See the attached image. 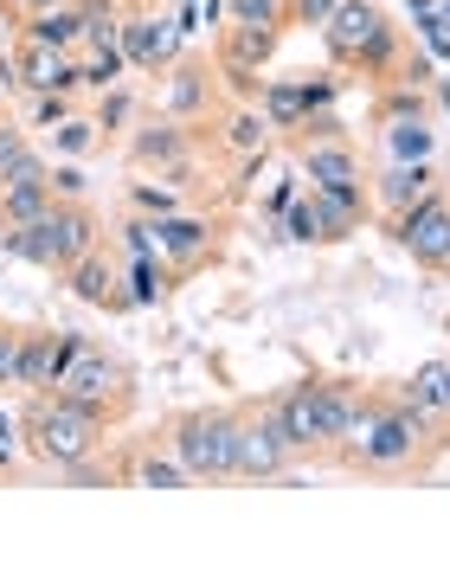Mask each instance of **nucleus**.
Masks as SVG:
<instances>
[{"mask_svg": "<svg viewBox=\"0 0 450 566\" xmlns=\"http://www.w3.org/2000/svg\"><path fill=\"white\" fill-rule=\"evenodd\" d=\"M13 71H20V91H77V59L59 45H39V39H13Z\"/></svg>", "mask_w": 450, "mask_h": 566, "instance_id": "ddd939ff", "label": "nucleus"}, {"mask_svg": "<svg viewBox=\"0 0 450 566\" xmlns=\"http://www.w3.org/2000/svg\"><path fill=\"white\" fill-rule=\"evenodd\" d=\"M386 129V155L393 161H431V148H438V129H431V116L412 109V116H380Z\"/></svg>", "mask_w": 450, "mask_h": 566, "instance_id": "a878e982", "label": "nucleus"}, {"mask_svg": "<svg viewBox=\"0 0 450 566\" xmlns=\"http://www.w3.org/2000/svg\"><path fill=\"white\" fill-rule=\"evenodd\" d=\"M431 187H438V168H431V161H393L380 175V187H374V207L393 219V212H406L418 193H431Z\"/></svg>", "mask_w": 450, "mask_h": 566, "instance_id": "5701e85b", "label": "nucleus"}, {"mask_svg": "<svg viewBox=\"0 0 450 566\" xmlns=\"http://www.w3.org/2000/svg\"><path fill=\"white\" fill-rule=\"evenodd\" d=\"M129 200H136V212H148V219H168V212H180V193H174V180H136L129 187Z\"/></svg>", "mask_w": 450, "mask_h": 566, "instance_id": "f704fd0d", "label": "nucleus"}, {"mask_svg": "<svg viewBox=\"0 0 450 566\" xmlns=\"http://www.w3.org/2000/svg\"><path fill=\"white\" fill-rule=\"evenodd\" d=\"M155 239H161V258H168L174 277H187V271H200L219 258V226L200 219V212H168V219H155Z\"/></svg>", "mask_w": 450, "mask_h": 566, "instance_id": "9b49d317", "label": "nucleus"}, {"mask_svg": "<svg viewBox=\"0 0 450 566\" xmlns=\"http://www.w3.org/2000/svg\"><path fill=\"white\" fill-rule=\"evenodd\" d=\"M123 245H129V258H161V239H155V219L148 212L123 226Z\"/></svg>", "mask_w": 450, "mask_h": 566, "instance_id": "4c0bfd02", "label": "nucleus"}, {"mask_svg": "<svg viewBox=\"0 0 450 566\" xmlns=\"http://www.w3.org/2000/svg\"><path fill=\"white\" fill-rule=\"evenodd\" d=\"M84 193H91V180H84V168H77V161L52 168V200H84Z\"/></svg>", "mask_w": 450, "mask_h": 566, "instance_id": "58836bf2", "label": "nucleus"}, {"mask_svg": "<svg viewBox=\"0 0 450 566\" xmlns=\"http://www.w3.org/2000/svg\"><path fill=\"white\" fill-rule=\"evenodd\" d=\"M278 27H226V45H219V71H226V84L239 91V97H258L264 91V77H258V65L278 52Z\"/></svg>", "mask_w": 450, "mask_h": 566, "instance_id": "f8f14e48", "label": "nucleus"}, {"mask_svg": "<svg viewBox=\"0 0 450 566\" xmlns=\"http://www.w3.org/2000/svg\"><path fill=\"white\" fill-rule=\"evenodd\" d=\"M7 45H13V27H7V20H0V52H7Z\"/></svg>", "mask_w": 450, "mask_h": 566, "instance_id": "c03bdc74", "label": "nucleus"}, {"mask_svg": "<svg viewBox=\"0 0 450 566\" xmlns=\"http://www.w3.org/2000/svg\"><path fill=\"white\" fill-rule=\"evenodd\" d=\"M0 251L20 258V264H33V271H59V226H52V212H39L27 226L0 232Z\"/></svg>", "mask_w": 450, "mask_h": 566, "instance_id": "4be33fe9", "label": "nucleus"}, {"mask_svg": "<svg viewBox=\"0 0 450 566\" xmlns=\"http://www.w3.org/2000/svg\"><path fill=\"white\" fill-rule=\"evenodd\" d=\"M20 180H52V161L27 142L20 123L0 116V187H20Z\"/></svg>", "mask_w": 450, "mask_h": 566, "instance_id": "b1692460", "label": "nucleus"}, {"mask_svg": "<svg viewBox=\"0 0 450 566\" xmlns=\"http://www.w3.org/2000/svg\"><path fill=\"white\" fill-rule=\"evenodd\" d=\"M335 7H342V0H290V20H303V27H328Z\"/></svg>", "mask_w": 450, "mask_h": 566, "instance_id": "a19ab883", "label": "nucleus"}, {"mask_svg": "<svg viewBox=\"0 0 450 566\" xmlns=\"http://www.w3.org/2000/svg\"><path fill=\"white\" fill-rule=\"evenodd\" d=\"M20 39L59 45V52L84 45V13H77V0H65V7H45V13H27V20H20Z\"/></svg>", "mask_w": 450, "mask_h": 566, "instance_id": "bb28decb", "label": "nucleus"}, {"mask_svg": "<svg viewBox=\"0 0 450 566\" xmlns=\"http://www.w3.org/2000/svg\"><path fill=\"white\" fill-rule=\"evenodd\" d=\"M52 392H65V399H77V406H91L104 424H116L123 412H129V367L84 335V342H77V354H71V367L59 374V387H52Z\"/></svg>", "mask_w": 450, "mask_h": 566, "instance_id": "39448f33", "label": "nucleus"}, {"mask_svg": "<svg viewBox=\"0 0 450 566\" xmlns=\"http://www.w3.org/2000/svg\"><path fill=\"white\" fill-rule=\"evenodd\" d=\"M20 13H45V7H65V0H13Z\"/></svg>", "mask_w": 450, "mask_h": 566, "instance_id": "37998d69", "label": "nucleus"}, {"mask_svg": "<svg viewBox=\"0 0 450 566\" xmlns=\"http://www.w3.org/2000/svg\"><path fill=\"white\" fill-rule=\"evenodd\" d=\"M129 109H136L129 84H109V91H104V104H97V129H104V136H116V129L129 123Z\"/></svg>", "mask_w": 450, "mask_h": 566, "instance_id": "c9c22d12", "label": "nucleus"}, {"mask_svg": "<svg viewBox=\"0 0 450 566\" xmlns=\"http://www.w3.org/2000/svg\"><path fill=\"white\" fill-rule=\"evenodd\" d=\"M123 476L136 483V490H193V476L180 470V458H161V451H136V458L123 463Z\"/></svg>", "mask_w": 450, "mask_h": 566, "instance_id": "cd10ccee", "label": "nucleus"}, {"mask_svg": "<svg viewBox=\"0 0 450 566\" xmlns=\"http://www.w3.org/2000/svg\"><path fill=\"white\" fill-rule=\"evenodd\" d=\"M104 431L109 424L91 406L65 399V392H33L27 412H20V438H27L33 463H45V470H71V463L97 458L104 451Z\"/></svg>", "mask_w": 450, "mask_h": 566, "instance_id": "f03ea898", "label": "nucleus"}, {"mask_svg": "<svg viewBox=\"0 0 450 566\" xmlns=\"http://www.w3.org/2000/svg\"><path fill=\"white\" fill-rule=\"evenodd\" d=\"M39 212H52V180H20V187H0V232L27 226Z\"/></svg>", "mask_w": 450, "mask_h": 566, "instance_id": "c756f323", "label": "nucleus"}, {"mask_svg": "<svg viewBox=\"0 0 450 566\" xmlns=\"http://www.w3.org/2000/svg\"><path fill=\"white\" fill-rule=\"evenodd\" d=\"M310 387H315V412H322V438H328V451H335L347 431L367 419L374 387H360V380H310Z\"/></svg>", "mask_w": 450, "mask_h": 566, "instance_id": "4468645a", "label": "nucleus"}, {"mask_svg": "<svg viewBox=\"0 0 450 566\" xmlns=\"http://www.w3.org/2000/svg\"><path fill=\"white\" fill-rule=\"evenodd\" d=\"M123 59L129 71H168L174 52H180V20H168L161 7H142V13H123Z\"/></svg>", "mask_w": 450, "mask_h": 566, "instance_id": "9d476101", "label": "nucleus"}, {"mask_svg": "<svg viewBox=\"0 0 450 566\" xmlns=\"http://www.w3.org/2000/svg\"><path fill=\"white\" fill-rule=\"evenodd\" d=\"M283 232H290L296 245H328V232H322V212H315V193H310V200L296 193V200L283 207Z\"/></svg>", "mask_w": 450, "mask_h": 566, "instance_id": "72a5a7b5", "label": "nucleus"}, {"mask_svg": "<svg viewBox=\"0 0 450 566\" xmlns=\"http://www.w3.org/2000/svg\"><path fill=\"white\" fill-rule=\"evenodd\" d=\"M322 45H328V59L342 71H360V77H386V71H399V59H406L399 27L386 20L374 0H342L328 13V27H322Z\"/></svg>", "mask_w": 450, "mask_h": 566, "instance_id": "7ed1b4c3", "label": "nucleus"}, {"mask_svg": "<svg viewBox=\"0 0 450 566\" xmlns=\"http://www.w3.org/2000/svg\"><path fill=\"white\" fill-rule=\"evenodd\" d=\"M52 136V155H65V161H84L97 142H104V129H97V116H65L59 129H45Z\"/></svg>", "mask_w": 450, "mask_h": 566, "instance_id": "473e14b6", "label": "nucleus"}, {"mask_svg": "<svg viewBox=\"0 0 450 566\" xmlns=\"http://www.w3.org/2000/svg\"><path fill=\"white\" fill-rule=\"evenodd\" d=\"M77 342H84L77 328H20V367H13V387L52 392L59 387V374L71 367Z\"/></svg>", "mask_w": 450, "mask_h": 566, "instance_id": "1a4fd4ad", "label": "nucleus"}, {"mask_svg": "<svg viewBox=\"0 0 450 566\" xmlns=\"http://www.w3.org/2000/svg\"><path fill=\"white\" fill-rule=\"evenodd\" d=\"M65 116H71V91H39L33 97V123H27V129H59Z\"/></svg>", "mask_w": 450, "mask_h": 566, "instance_id": "e433bc0d", "label": "nucleus"}, {"mask_svg": "<svg viewBox=\"0 0 450 566\" xmlns=\"http://www.w3.org/2000/svg\"><path fill=\"white\" fill-rule=\"evenodd\" d=\"M393 399L412 406V412H425V419H450V360H425V367H412V374L393 387Z\"/></svg>", "mask_w": 450, "mask_h": 566, "instance_id": "412c9836", "label": "nucleus"}, {"mask_svg": "<svg viewBox=\"0 0 450 566\" xmlns=\"http://www.w3.org/2000/svg\"><path fill=\"white\" fill-rule=\"evenodd\" d=\"M386 226H393V245L412 251V264H425V271L450 277V193H444V187L418 193L412 207L393 212Z\"/></svg>", "mask_w": 450, "mask_h": 566, "instance_id": "423d86ee", "label": "nucleus"}, {"mask_svg": "<svg viewBox=\"0 0 450 566\" xmlns=\"http://www.w3.org/2000/svg\"><path fill=\"white\" fill-rule=\"evenodd\" d=\"M296 463V451L283 444V424L278 412H271V399L258 406V412H244L239 424V463H232V476H244V483H271V476H283Z\"/></svg>", "mask_w": 450, "mask_h": 566, "instance_id": "6e6552de", "label": "nucleus"}, {"mask_svg": "<svg viewBox=\"0 0 450 566\" xmlns=\"http://www.w3.org/2000/svg\"><path fill=\"white\" fill-rule=\"evenodd\" d=\"M52 226H59V271L104 245V226H97L91 200H52Z\"/></svg>", "mask_w": 450, "mask_h": 566, "instance_id": "aec40b11", "label": "nucleus"}, {"mask_svg": "<svg viewBox=\"0 0 450 566\" xmlns=\"http://www.w3.org/2000/svg\"><path fill=\"white\" fill-rule=\"evenodd\" d=\"M310 193H315V212H322L328 245L347 239V232H360V226H367V212H374V193H367L360 180H342V187H310Z\"/></svg>", "mask_w": 450, "mask_h": 566, "instance_id": "a211bd4d", "label": "nucleus"}, {"mask_svg": "<svg viewBox=\"0 0 450 566\" xmlns=\"http://www.w3.org/2000/svg\"><path fill=\"white\" fill-rule=\"evenodd\" d=\"M271 412H278L283 424V444L296 451V458H315V451H328V438H322V412H315V387L303 380V387H290L271 399Z\"/></svg>", "mask_w": 450, "mask_h": 566, "instance_id": "2eb2a0df", "label": "nucleus"}, {"mask_svg": "<svg viewBox=\"0 0 450 566\" xmlns=\"http://www.w3.org/2000/svg\"><path fill=\"white\" fill-rule=\"evenodd\" d=\"M258 109L271 116V129H283V136H296L303 123H310V91H303V77H271L264 91H258Z\"/></svg>", "mask_w": 450, "mask_h": 566, "instance_id": "393cba45", "label": "nucleus"}, {"mask_svg": "<svg viewBox=\"0 0 450 566\" xmlns=\"http://www.w3.org/2000/svg\"><path fill=\"white\" fill-rule=\"evenodd\" d=\"M226 148L232 155H264L271 148V116L264 109H232L226 116Z\"/></svg>", "mask_w": 450, "mask_h": 566, "instance_id": "7c9ffc66", "label": "nucleus"}, {"mask_svg": "<svg viewBox=\"0 0 450 566\" xmlns=\"http://www.w3.org/2000/svg\"><path fill=\"white\" fill-rule=\"evenodd\" d=\"M425 20H438V27L450 33V0H431V13H425Z\"/></svg>", "mask_w": 450, "mask_h": 566, "instance_id": "79ce46f5", "label": "nucleus"}, {"mask_svg": "<svg viewBox=\"0 0 450 566\" xmlns=\"http://www.w3.org/2000/svg\"><path fill=\"white\" fill-rule=\"evenodd\" d=\"M123 283H129V290H123V303H129V310H148V303H168L174 271H168V258H136Z\"/></svg>", "mask_w": 450, "mask_h": 566, "instance_id": "c85d7f7f", "label": "nucleus"}, {"mask_svg": "<svg viewBox=\"0 0 450 566\" xmlns=\"http://www.w3.org/2000/svg\"><path fill=\"white\" fill-rule=\"evenodd\" d=\"M444 419H425L412 406H399L393 392H374V406H367V419L347 431L342 444H335V458L347 470H367V476H399V470H425L431 451H444Z\"/></svg>", "mask_w": 450, "mask_h": 566, "instance_id": "f257e3e1", "label": "nucleus"}, {"mask_svg": "<svg viewBox=\"0 0 450 566\" xmlns=\"http://www.w3.org/2000/svg\"><path fill=\"white\" fill-rule=\"evenodd\" d=\"M161 109H168L174 123H200L212 109V71L193 65V59H174L168 84H161Z\"/></svg>", "mask_w": 450, "mask_h": 566, "instance_id": "f3484780", "label": "nucleus"}, {"mask_svg": "<svg viewBox=\"0 0 450 566\" xmlns=\"http://www.w3.org/2000/svg\"><path fill=\"white\" fill-rule=\"evenodd\" d=\"M59 277H65V290L77 296V303H91V310H129V303H123V290H116V264L104 258V245L84 251L77 264H65Z\"/></svg>", "mask_w": 450, "mask_h": 566, "instance_id": "6ab92c4d", "label": "nucleus"}, {"mask_svg": "<svg viewBox=\"0 0 450 566\" xmlns=\"http://www.w3.org/2000/svg\"><path fill=\"white\" fill-rule=\"evenodd\" d=\"M13 367H20V328L0 322V387H13Z\"/></svg>", "mask_w": 450, "mask_h": 566, "instance_id": "ea45409f", "label": "nucleus"}, {"mask_svg": "<svg viewBox=\"0 0 450 566\" xmlns=\"http://www.w3.org/2000/svg\"><path fill=\"white\" fill-rule=\"evenodd\" d=\"M290 148H296V161H303L310 187H342V180H360V148L347 142V129L328 116V109L310 116V123L290 136Z\"/></svg>", "mask_w": 450, "mask_h": 566, "instance_id": "0eeeda50", "label": "nucleus"}, {"mask_svg": "<svg viewBox=\"0 0 450 566\" xmlns=\"http://www.w3.org/2000/svg\"><path fill=\"white\" fill-rule=\"evenodd\" d=\"M239 406H193L168 424V451L180 458V470L193 483H232V463H239Z\"/></svg>", "mask_w": 450, "mask_h": 566, "instance_id": "20e7f679", "label": "nucleus"}, {"mask_svg": "<svg viewBox=\"0 0 450 566\" xmlns=\"http://www.w3.org/2000/svg\"><path fill=\"white\" fill-rule=\"evenodd\" d=\"M129 161H136V168H155V175H168V168H180V161H193V136H187V123H174V116L142 123L136 136H129Z\"/></svg>", "mask_w": 450, "mask_h": 566, "instance_id": "dca6fc26", "label": "nucleus"}, {"mask_svg": "<svg viewBox=\"0 0 450 566\" xmlns=\"http://www.w3.org/2000/svg\"><path fill=\"white\" fill-rule=\"evenodd\" d=\"M123 71H129V59H123V45H97L84 65H77V91H97L104 97L109 84H123Z\"/></svg>", "mask_w": 450, "mask_h": 566, "instance_id": "2f4dec72", "label": "nucleus"}]
</instances>
